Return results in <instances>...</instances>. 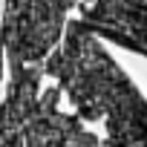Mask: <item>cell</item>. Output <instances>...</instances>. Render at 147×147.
<instances>
[{"instance_id": "cell-1", "label": "cell", "mask_w": 147, "mask_h": 147, "mask_svg": "<svg viewBox=\"0 0 147 147\" xmlns=\"http://www.w3.org/2000/svg\"><path fill=\"white\" fill-rule=\"evenodd\" d=\"M75 0H6L3 12V43L12 72L40 61L61 38L63 15Z\"/></svg>"}, {"instance_id": "cell-2", "label": "cell", "mask_w": 147, "mask_h": 147, "mask_svg": "<svg viewBox=\"0 0 147 147\" xmlns=\"http://www.w3.org/2000/svg\"><path fill=\"white\" fill-rule=\"evenodd\" d=\"M52 104L55 95H46L40 107H32L23 121V147H98L92 133L81 130L75 118L52 113Z\"/></svg>"}]
</instances>
